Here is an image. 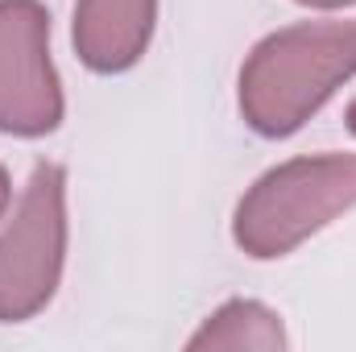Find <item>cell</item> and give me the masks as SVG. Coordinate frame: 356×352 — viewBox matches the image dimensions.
Here are the masks:
<instances>
[{
	"mask_svg": "<svg viewBox=\"0 0 356 352\" xmlns=\"http://www.w3.org/2000/svg\"><path fill=\"white\" fill-rule=\"evenodd\" d=\"M158 21V0H79L75 54L95 75H120L141 63Z\"/></svg>",
	"mask_w": 356,
	"mask_h": 352,
	"instance_id": "cell-5",
	"label": "cell"
},
{
	"mask_svg": "<svg viewBox=\"0 0 356 352\" xmlns=\"http://www.w3.org/2000/svg\"><path fill=\"white\" fill-rule=\"evenodd\" d=\"M67 265V170L38 162L0 228V323L33 319Z\"/></svg>",
	"mask_w": 356,
	"mask_h": 352,
	"instance_id": "cell-3",
	"label": "cell"
},
{
	"mask_svg": "<svg viewBox=\"0 0 356 352\" xmlns=\"http://www.w3.org/2000/svg\"><path fill=\"white\" fill-rule=\"evenodd\" d=\"M344 120H348V133H353V137H356V99H353V104H348V116H344Z\"/></svg>",
	"mask_w": 356,
	"mask_h": 352,
	"instance_id": "cell-9",
	"label": "cell"
},
{
	"mask_svg": "<svg viewBox=\"0 0 356 352\" xmlns=\"http://www.w3.org/2000/svg\"><path fill=\"white\" fill-rule=\"evenodd\" d=\"M8 195H13V186H8V170L0 166V216H4V207H8Z\"/></svg>",
	"mask_w": 356,
	"mask_h": 352,
	"instance_id": "cell-8",
	"label": "cell"
},
{
	"mask_svg": "<svg viewBox=\"0 0 356 352\" xmlns=\"http://www.w3.org/2000/svg\"><path fill=\"white\" fill-rule=\"evenodd\" d=\"M186 349H257V352H277L286 349V332H282V315L257 303V298H232L224 307H216L203 328L186 340Z\"/></svg>",
	"mask_w": 356,
	"mask_h": 352,
	"instance_id": "cell-6",
	"label": "cell"
},
{
	"mask_svg": "<svg viewBox=\"0 0 356 352\" xmlns=\"http://www.w3.org/2000/svg\"><path fill=\"white\" fill-rule=\"evenodd\" d=\"M356 75V21H298L261 38L241 67V116L261 137L298 133Z\"/></svg>",
	"mask_w": 356,
	"mask_h": 352,
	"instance_id": "cell-1",
	"label": "cell"
},
{
	"mask_svg": "<svg viewBox=\"0 0 356 352\" xmlns=\"http://www.w3.org/2000/svg\"><path fill=\"white\" fill-rule=\"evenodd\" d=\"M294 4H307V8H348L356 0H294Z\"/></svg>",
	"mask_w": 356,
	"mask_h": 352,
	"instance_id": "cell-7",
	"label": "cell"
},
{
	"mask_svg": "<svg viewBox=\"0 0 356 352\" xmlns=\"http://www.w3.org/2000/svg\"><path fill=\"white\" fill-rule=\"evenodd\" d=\"M67 99L50 63V13L42 0H0V133L46 137Z\"/></svg>",
	"mask_w": 356,
	"mask_h": 352,
	"instance_id": "cell-4",
	"label": "cell"
},
{
	"mask_svg": "<svg viewBox=\"0 0 356 352\" xmlns=\"http://www.w3.org/2000/svg\"><path fill=\"white\" fill-rule=\"evenodd\" d=\"M356 207V154L290 158L257 178L232 216V241L253 262H277Z\"/></svg>",
	"mask_w": 356,
	"mask_h": 352,
	"instance_id": "cell-2",
	"label": "cell"
}]
</instances>
